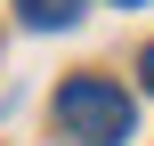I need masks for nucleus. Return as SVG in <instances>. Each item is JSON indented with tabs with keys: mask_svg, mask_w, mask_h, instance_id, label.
Masks as SVG:
<instances>
[{
	"mask_svg": "<svg viewBox=\"0 0 154 146\" xmlns=\"http://www.w3.org/2000/svg\"><path fill=\"white\" fill-rule=\"evenodd\" d=\"M57 130H65L73 146H130L138 106H130L122 81H106V73H73V81L57 89Z\"/></svg>",
	"mask_w": 154,
	"mask_h": 146,
	"instance_id": "1",
	"label": "nucleus"
},
{
	"mask_svg": "<svg viewBox=\"0 0 154 146\" xmlns=\"http://www.w3.org/2000/svg\"><path fill=\"white\" fill-rule=\"evenodd\" d=\"M16 16H24L32 33H65V24L81 16V0H16Z\"/></svg>",
	"mask_w": 154,
	"mask_h": 146,
	"instance_id": "2",
	"label": "nucleus"
},
{
	"mask_svg": "<svg viewBox=\"0 0 154 146\" xmlns=\"http://www.w3.org/2000/svg\"><path fill=\"white\" fill-rule=\"evenodd\" d=\"M138 81H146V98H154V41H146V57H138Z\"/></svg>",
	"mask_w": 154,
	"mask_h": 146,
	"instance_id": "3",
	"label": "nucleus"
},
{
	"mask_svg": "<svg viewBox=\"0 0 154 146\" xmlns=\"http://www.w3.org/2000/svg\"><path fill=\"white\" fill-rule=\"evenodd\" d=\"M114 8H138V0H114Z\"/></svg>",
	"mask_w": 154,
	"mask_h": 146,
	"instance_id": "4",
	"label": "nucleus"
}]
</instances>
